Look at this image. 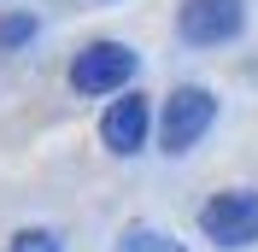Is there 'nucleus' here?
I'll list each match as a JSON object with an SVG mask.
<instances>
[{
  "label": "nucleus",
  "mask_w": 258,
  "mask_h": 252,
  "mask_svg": "<svg viewBox=\"0 0 258 252\" xmlns=\"http://www.w3.org/2000/svg\"><path fill=\"white\" fill-rule=\"evenodd\" d=\"M6 252H59V235L53 229H24V235H12Z\"/></svg>",
  "instance_id": "obj_8"
},
{
  "label": "nucleus",
  "mask_w": 258,
  "mask_h": 252,
  "mask_svg": "<svg viewBox=\"0 0 258 252\" xmlns=\"http://www.w3.org/2000/svg\"><path fill=\"white\" fill-rule=\"evenodd\" d=\"M200 229L217 246H252L258 240V188H223L200 211Z\"/></svg>",
  "instance_id": "obj_3"
},
{
  "label": "nucleus",
  "mask_w": 258,
  "mask_h": 252,
  "mask_svg": "<svg viewBox=\"0 0 258 252\" xmlns=\"http://www.w3.org/2000/svg\"><path fill=\"white\" fill-rule=\"evenodd\" d=\"M112 252H182V246L170 235H159V229H123Z\"/></svg>",
  "instance_id": "obj_6"
},
{
  "label": "nucleus",
  "mask_w": 258,
  "mask_h": 252,
  "mask_svg": "<svg viewBox=\"0 0 258 252\" xmlns=\"http://www.w3.org/2000/svg\"><path fill=\"white\" fill-rule=\"evenodd\" d=\"M241 24H246L241 0H182L176 12V35L188 47H223L241 35Z\"/></svg>",
  "instance_id": "obj_4"
},
{
  "label": "nucleus",
  "mask_w": 258,
  "mask_h": 252,
  "mask_svg": "<svg viewBox=\"0 0 258 252\" xmlns=\"http://www.w3.org/2000/svg\"><path fill=\"white\" fill-rule=\"evenodd\" d=\"M135 82V53L123 41H88L71 59V88L77 94H117Z\"/></svg>",
  "instance_id": "obj_1"
},
{
  "label": "nucleus",
  "mask_w": 258,
  "mask_h": 252,
  "mask_svg": "<svg viewBox=\"0 0 258 252\" xmlns=\"http://www.w3.org/2000/svg\"><path fill=\"white\" fill-rule=\"evenodd\" d=\"M211 117H217V100H211V88H176V94L164 100V117H159V147L164 153H188V147H200V135L211 129Z\"/></svg>",
  "instance_id": "obj_2"
},
{
  "label": "nucleus",
  "mask_w": 258,
  "mask_h": 252,
  "mask_svg": "<svg viewBox=\"0 0 258 252\" xmlns=\"http://www.w3.org/2000/svg\"><path fill=\"white\" fill-rule=\"evenodd\" d=\"M147 129H153V106H147L141 94H123V100L106 106V117H100V141H106V153L129 158V153H141Z\"/></svg>",
  "instance_id": "obj_5"
},
{
  "label": "nucleus",
  "mask_w": 258,
  "mask_h": 252,
  "mask_svg": "<svg viewBox=\"0 0 258 252\" xmlns=\"http://www.w3.org/2000/svg\"><path fill=\"white\" fill-rule=\"evenodd\" d=\"M30 35H35V12H0V53L24 47Z\"/></svg>",
  "instance_id": "obj_7"
}]
</instances>
